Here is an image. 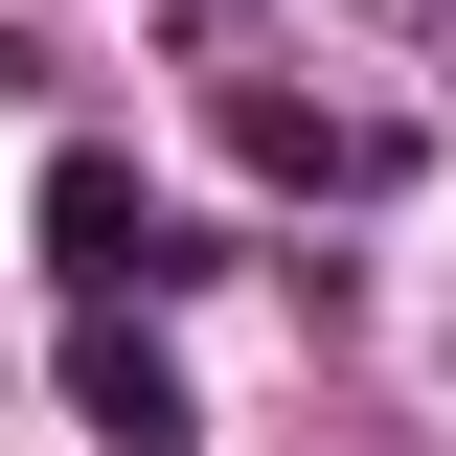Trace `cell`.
<instances>
[{"label":"cell","mask_w":456,"mask_h":456,"mask_svg":"<svg viewBox=\"0 0 456 456\" xmlns=\"http://www.w3.org/2000/svg\"><path fill=\"white\" fill-rule=\"evenodd\" d=\"M228 137H251L274 183H388V160H411L388 114H297V92H228Z\"/></svg>","instance_id":"cell-3"},{"label":"cell","mask_w":456,"mask_h":456,"mask_svg":"<svg viewBox=\"0 0 456 456\" xmlns=\"http://www.w3.org/2000/svg\"><path fill=\"white\" fill-rule=\"evenodd\" d=\"M46 251H69L92 297H114V274H206V251L137 206V160H114V137H69V160H46Z\"/></svg>","instance_id":"cell-1"},{"label":"cell","mask_w":456,"mask_h":456,"mask_svg":"<svg viewBox=\"0 0 456 456\" xmlns=\"http://www.w3.org/2000/svg\"><path fill=\"white\" fill-rule=\"evenodd\" d=\"M69 411H92L114 456H206V411H183V365H160L137 320H69Z\"/></svg>","instance_id":"cell-2"}]
</instances>
